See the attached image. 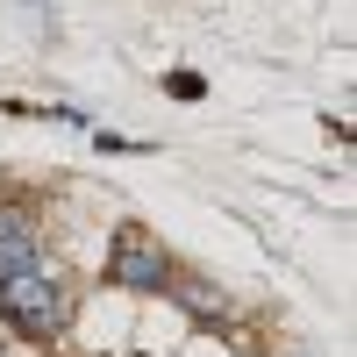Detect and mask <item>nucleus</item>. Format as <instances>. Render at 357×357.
<instances>
[{"instance_id":"obj_3","label":"nucleus","mask_w":357,"mask_h":357,"mask_svg":"<svg viewBox=\"0 0 357 357\" xmlns=\"http://www.w3.org/2000/svg\"><path fill=\"white\" fill-rule=\"evenodd\" d=\"M43 264V229H36V207H0V279Z\"/></svg>"},{"instance_id":"obj_4","label":"nucleus","mask_w":357,"mask_h":357,"mask_svg":"<svg viewBox=\"0 0 357 357\" xmlns=\"http://www.w3.org/2000/svg\"><path fill=\"white\" fill-rule=\"evenodd\" d=\"M172 301L186 307L193 321H229L236 314V301H229L222 286H207V279H172Z\"/></svg>"},{"instance_id":"obj_5","label":"nucleus","mask_w":357,"mask_h":357,"mask_svg":"<svg viewBox=\"0 0 357 357\" xmlns=\"http://www.w3.org/2000/svg\"><path fill=\"white\" fill-rule=\"evenodd\" d=\"M165 93H172V100H200V93H207V79H200V72H172V79H165Z\"/></svg>"},{"instance_id":"obj_1","label":"nucleus","mask_w":357,"mask_h":357,"mask_svg":"<svg viewBox=\"0 0 357 357\" xmlns=\"http://www.w3.org/2000/svg\"><path fill=\"white\" fill-rule=\"evenodd\" d=\"M0 321H15L29 343H50L65 329V286H57V272H43V264L8 272L0 279Z\"/></svg>"},{"instance_id":"obj_2","label":"nucleus","mask_w":357,"mask_h":357,"mask_svg":"<svg viewBox=\"0 0 357 357\" xmlns=\"http://www.w3.org/2000/svg\"><path fill=\"white\" fill-rule=\"evenodd\" d=\"M107 286L114 293H172V257L143 222H122L107 243Z\"/></svg>"}]
</instances>
